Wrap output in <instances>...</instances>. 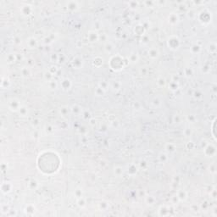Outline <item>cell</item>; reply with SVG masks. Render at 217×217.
Masks as SVG:
<instances>
[{
    "label": "cell",
    "mask_w": 217,
    "mask_h": 217,
    "mask_svg": "<svg viewBox=\"0 0 217 217\" xmlns=\"http://www.w3.org/2000/svg\"><path fill=\"white\" fill-rule=\"evenodd\" d=\"M168 45H169V47L171 49H176V48H178V47L180 45V41L178 39V37H175V36L170 37L169 40H168Z\"/></svg>",
    "instance_id": "cell-1"
},
{
    "label": "cell",
    "mask_w": 217,
    "mask_h": 217,
    "mask_svg": "<svg viewBox=\"0 0 217 217\" xmlns=\"http://www.w3.org/2000/svg\"><path fill=\"white\" fill-rule=\"evenodd\" d=\"M21 107V104H20L19 101H17V100L13 99L12 101L9 102V108H10V110H15V111H19Z\"/></svg>",
    "instance_id": "cell-2"
},
{
    "label": "cell",
    "mask_w": 217,
    "mask_h": 217,
    "mask_svg": "<svg viewBox=\"0 0 217 217\" xmlns=\"http://www.w3.org/2000/svg\"><path fill=\"white\" fill-rule=\"evenodd\" d=\"M1 189H2V192L4 193H7V192H9L12 189V185H11L9 182H4L2 184V187H1Z\"/></svg>",
    "instance_id": "cell-3"
},
{
    "label": "cell",
    "mask_w": 217,
    "mask_h": 217,
    "mask_svg": "<svg viewBox=\"0 0 217 217\" xmlns=\"http://www.w3.org/2000/svg\"><path fill=\"white\" fill-rule=\"evenodd\" d=\"M176 196L179 199V201H185L187 199V192L185 190H180L177 192Z\"/></svg>",
    "instance_id": "cell-4"
},
{
    "label": "cell",
    "mask_w": 217,
    "mask_h": 217,
    "mask_svg": "<svg viewBox=\"0 0 217 217\" xmlns=\"http://www.w3.org/2000/svg\"><path fill=\"white\" fill-rule=\"evenodd\" d=\"M61 86H62V88L65 91L69 90V89L71 87V81L69 80V79H64L62 81H61Z\"/></svg>",
    "instance_id": "cell-5"
},
{
    "label": "cell",
    "mask_w": 217,
    "mask_h": 217,
    "mask_svg": "<svg viewBox=\"0 0 217 217\" xmlns=\"http://www.w3.org/2000/svg\"><path fill=\"white\" fill-rule=\"evenodd\" d=\"M159 50L157 49L156 48H152L149 49V56L150 57L151 59H156L159 56Z\"/></svg>",
    "instance_id": "cell-6"
},
{
    "label": "cell",
    "mask_w": 217,
    "mask_h": 217,
    "mask_svg": "<svg viewBox=\"0 0 217 217\" xmlns=\"http://www.w3.org/2000/svg\"><path fill=\"white\" fill-rule=\"evenodd\" d=\"M87 38H88L89 42L93 43V42H96L98 39V35L95 31H90L88 33V36H87Z\"/></svg>",
    "instance_id": "cell-7"
},
{
    "label": "cell",
    "mask_w": 217,
    "mask_h": 217,
    "mask_svg": "<svg viewBox=\"0 0 217 217\" xmlns=\"http://www.w3.org/2000/svg\"><path fill=\"white\" fill-rule=\"evenodd\" d=\"M159 212V215H168L170 214V209L167 206L164 205V206L160 207Z\"/></svg>",
    "instance_id": "cell-8"
},
{
    "label": "cell",
    "mask_w": 217,
    "mask_h": 217,
    "mask_svg": "<svg viewBox=\"0 0 217 217\" xmlns=\"http://www.w3.org/2000/svg\"><path fill=\"white\" fill-rule=\"evenodd\" d=\"M72 64L74 65V67H76L77 69H79L82 66V60L79 58H76L72 61Z\"/></svg>",
    "instance_id": "cell-9"
},
{
    "label": "cell",
    "mask_w": 217,
    "mask_h": 217,
    "mask_svg": "<svg viewBox=\"0 0 217 217\" xmlns=\"http://www.w3.org/2000/svg\"><path fill=\"white\" fill-rule=\"evenodd\" d=\"M35 210H36L35 207L32 204H28L26 206V214H28L30 215L35 213Z\"/></svg>",
    "instance_id": "cell-10"
},
{
    "label": "cell",
    "mask_w": 217,
    "mask_h": 217,
    "mask_svg": "<svg viewBox=\"0 0 217 217\" xmlns=\"http://www.w3.org/2000/svg\"><path fill=\"white\" fill-rule=\"evenodd\" d=\"M169 21L171 24H176L177 23V21H178V17H177V15H175V14H172V15H170L169 16Z\"/></svg>",
    "instance_id": "cell-11"
},
{
    "label": "cell",
    "mask_w": 217,
    "mask_h": 217,
    "mask_svg": "<svg viewBox=\"0 0 217 217\" xmlns=\"http://www.w3.org/2000/svg\"><path fill=\"white\" fill-rule=\"evenodd\" d=\"M86 200H85L84 199H83L82 197H81V198H79L78 199H77V205H78L80 208H84L85 206H86Z\"/></svg>",
    "instance_id": "cell-12"
},
{
    "label": "cell",
    "mask_w": 217,
    "mask_h": 217,
    "mask_svg": "<svg viewBox=\"0 0 217 217\" xmlns=\"http://www.w3.org/2000/svg\"><path fill=\"white\" fill-rule=\"evenodd\" d=\"M19 113L21 115V116H26L28 115V110L27 108L23 106V107H21V109L19 110Z\"/></svg>",
    "instance_id": "cell-13"
},
{
    "label": "cell",
    "mask_w": 217,
    "mask_h": 217,
    "mask_svg": "<svg viewBox=\"0 0 217 217\" xmlns=\"http://www.w3.org/2000/svg\"><path fill=\"white\" fill-rule=\"evenodd\" d=\"M166 149L167 151H169V152H170V153L176 151V148H175L174 144H172V143H167L166 146Z\"/></svg>",
    "instance_id": "cell-14"
},
{
    "label": "cell",
    "mask_w": 217,
    "mask_h": 217,
    "mask_svg": "<svg viewBox=\"0 0 217 217\" xmlns=\"http://www.w3.org/2000/svg\"><path fill=\"white\" fill-rule=\"evenodd\" d=\"M37 187H38V182H37V181L31 180V182H29V187L31 188V189H36Z\"/></svg>",
    "instance_id": "cell-15"
},
{
    "label": "cell",
    "mask_w": 217,
    "mask_h": 217,
    "mask_svg": "<svg viewBox=\"0 0 217 217\" xmlns=\"http://www.w3.org/2000/svg\"><path fill=\"white\" fill-rule=\"evenodd\" d=\"M155 201H156V199H155L153 196H148L147 198H146V202H147L148 204L153 205L155 203Z\"/></svg>",
    "instance_id": "cell-16"
},
{
    "label": "cell",
    "mask_w": 217,
    "mask_h": 217,
    "mask_svg": "<svg viewBox=\"0 0 217 217\" xmlns=\"http://www.w3.org/2000/svg\"><path fill=\"white\" fill-rule=\"evenodd\" d=\"M100 209H103V211H105L108 209V208H109V204H108V202H105V201H103V202L100 203Z\"/></svg>",
    "instance_id": "cell-17"
},
{
    "label": "cell",
    "mask_w": 217,
    "mask_h": 217,
    "mask_svg": "<svg viewBox=\"0 0 217 217\" xmlns=\"http://www.w3.org/2000/svg\"><path fill=\"white\" fill-rule=\"evenodd\" d=\"M28 45H29L31 48H35L36 46H37V41H36V39H34V38L29 39V41H28Z\"/></svg>",
    "instance_id": "cell-18"
},
{
    "label": "cell",
    "mask_w": 217,
    "mask_h": 217,
    "mask_svg": "<svg viewBox=\"0 0 217 217\" xmlns=\"http://www.w3.org/2000/svg\"><path fill=\"white\" fill-rule=\"evenodd\" d=\"M114 45L111 43H107L105 45V50L107 52H109V53H110L111 51H113L114 50Z\"/></svg>",
    "instance_id": "cell-19"
},
{
    "label": "cell",
    "mask_w": 217,
    "mask_h": 217,
    "mask_svg": "<svg viewBox=\"0 0 217 217\" xmlns=\"http://www.w3.org/2000/svg\"><path fill=\"white\" fill-rule=\"evenodd\" d=\"M71 110H72L73 113L76 114V115H79L80 113H81V108L79 107V106H77V105L73 106L72 109H71Z\"/></svg>",
    "instance_id": "cell-20"
},
{
    "label": "cell",
    "mask_w": 217,
    "mask_h": 217,
    "mask_svg": "<svg viewBox=\"0 0 217 217\" xmlns=\"http://www.w3.org/2000/svg\"><path fill=\"white\" fill-rule=\"evenodd\" d=\"M159 160L161 162H166V160H167V155L166 154V153H161L160 154H159Z\"/></svg>",
    "instance_id": "cell-21"
},
{
    "label": "cell",
    "mask_w": 217,
    "mask_h": 217,
    "mask_svg": "<svg viewBox=\"0 0 217 217\" xmlns=\"http://www.w3.org/2000/svg\"><path fill=\"white\" fill-rule=\"evenodd\" d=\"M115 173L117 175V176H121L122 174H123V169H122L121 167H115Z\"/></svg>",
    "instance_id": "cell-22"
},
{
    "label": "cell",
    "mask_w": 217,
    "mask_h": 217,
    "mask_svg": "<svg viewBox=\"0 0 217 217\" xmlns=\"http://www.w3.org/2000/svg\"><path fill=\"white\" fill-rule=\"evenodd\" d=\"M49 87H50V88H52V89H56L57 87H58V84H57L56 81L51 80V81H49Z\"/></svg>",
    "instance_id": "cell-23"
},
{
    "label": "cell",
    "mask_w": 217,
    "mask_h": 217,
    "mask_svg": "<svg viewBox=\"0 0 217 217\" xmlns=\"http://www.w3.org/2000/svg\"><path fill=\"white\" fill-rule=\"evenodd\" d=\"M103 93H104V90H103V88H101L100 87H98L96 88V94H97L98 96L103 95Z\"/></svg>",
    "instance_id": "cell-24"
},
{
    "label": "cell",
    "mask_w": 217,
    "mask_h": 217,
    "mask_svg": "<svg viewBox=\"0 0 217 217\" xmlns=\"http://www.w3.org/2000/svg\"><path fill=\"white\" fill-rule=\"evenodd\" d=\"M158 84H159L160 87H163V86H165V84H166V80H165L163 77H159V78L158 79Z\"/></svg>",
    "instance_id": "cell-25"
},
{
    "label": "cell",
    "mask_w": 217,
    "mask_h": 217,
    "mask_svg": "<svg viewBox=\"0 0 217 217\" xmlns=\"http://www.w3.org/2000/svg\"><path fill=\"white\" fill-rule=\"evenodd\" d=\"M21 72H22L23 76L27 77V76H29L30 75V70L28 68H23L22 70H21Z\"/></svg>",
    "instance_id": "cell-26"
},
{
    "label": "cell",
    "mask_w": 217,
    "mask_h": 217,
    "mask_svg": "<svg viewBox=\"0 0 217 217\" xmlns=\"http://www.w3.org/2000/svg\"><path fill=\"white\" fill-rule=\"evenodd\" d=\"M16 60V57H15V55H14V54H9V55L8 56V61L9 62H15V60Z\"/></svg>",
    "instance_id": "cell-27"
},
{
    "label": "cell",
    "mask_w": 217,
    "mask_h": 217,
    "mask_svg": "<svg viewBox=\"0 0 217 217\" xmlns=\"http://www.w3.org/2000/svg\"><path fill=\"white\" fill-rule=\"evenodd\" d=\"M75 195H76V197H77V199L81 198V195H82V192H81V189H77V190L75 191Z\"/></svg>",
    "instance_id": "cell-28"
},
{
    "label": "cell",
    "mask_w": 217,
    "mask_h": 217,
    "mask_svg": "<svg viewBox=\"0 0 217 217\" xmlns=\"http://www.w3.org/2000/svg\"><path fill=\"white\" fill-rule=\"evenodd\" d=\"M113 88L116 89V90H119L120 88V83L117 81H114V83H113Z\"/></svg>",
    "instance_id": "cell-29"
},
{
    "label": "cell",
    "mask_w": 217,
    "mask_h": 217,
    "mask_svg": "<svg viewBox=\"0 0 217 217\" xmlns=\"http://www.w3.org/2000/svg\"><path fill=\"white\" fill-rule=\"evenodd\" d=\"M99 87H101V88H103L104 91H105L106 89H107V87H108V84L105 82V81H102V82L99 83Z\"/></svg>",
    "instance_id": "cell-30"
},
{
    "label": "cell",
    "mask_w": 217,
    "mask_h": 217,
    "mask_svg": "<svg viewBox=\"0 0 217 217\" xmlns=\"http://www.w3.org/2000/svg\"><path fill=\"white\" fill-rule=\"evenodd\" d=\"M67 108L66 107H62V108H60V112L62 113V115H65L68 113V110H66Z\"/></svg>",
    "instance_id": "cell-31"
},
{
    "label": "cell",
    "mask_w": 217,
    "mask_h": 217,
    "mask_svg": "<svg viewBox=\"0 0 217 217\" xmlns=\"http://www.w3.org/2000/svg\"><path fill=\"white\" fill-rule=\"evenodd\" d=\"M132 171H133V174H135L136 172V168L134 166H131V167L128 169V172L132 173Z\"/></svg>",
    "instance_id": "cell-32"
}]
</instances>
